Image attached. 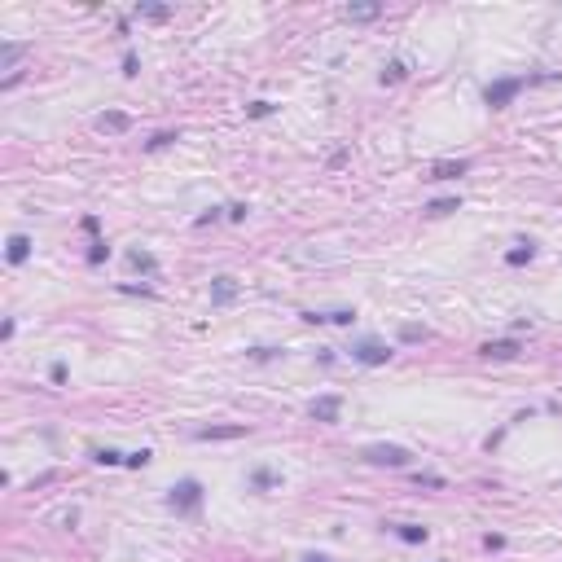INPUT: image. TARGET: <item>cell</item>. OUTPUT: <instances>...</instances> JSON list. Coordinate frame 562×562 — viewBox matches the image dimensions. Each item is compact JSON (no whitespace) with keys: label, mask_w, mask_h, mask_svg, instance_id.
<instances>
[{"label":"cell","mask_w":562,"mask_h":562,"mask_svg":"<svg viewBox=\"0 0 562 562\" xmlns=\"http://www.w3.org/2000/svg\"><path fill=\"white\" fill-rule=\"evenodd\" d=\"M554 79H562L558 70H549V75H510V79H492L483 88V101L492 106V110H505V106L519 97L523 88H532V83H554Z\"/></svg>","instance_id":"obj_1"},{"label":"cell","mask_w":562,"mask_h":562,"mask_svg":"<svg viewBox=\"0 0 562 562\" xmlns=\"http://www.w3.org/2000/svg\"><path fill=\"white\" fill-rule=\"evenodd\" d=\"M202 496H207V488H202L198 479H181V483H172V492H167V510L198 514L202 510Z\"/></svg>","instance_id":"obj_2"},{"label":"cell","mask_w":562,"mask_h":562,"mask_svg":"<svg viewBox=\"0 0 562 562\" xmlns=\"http://www.w3.org/2000/svg\"><path fill=\"white\" fill-rule=\"evenodd\" d=\"M365 461H374V465H391V470H404V465L413 461V452H409V448H400V444H369V448H365Z\"/></svg>","instance_id":"obj_3"},{"label":"cell","mask_w":562,"mask_h":562,"mask_svg":"<svg viewBox=\"0 0 562 562\" xmlns=\"http://www.w3.org/2000/svg\"><path fill=\"white\" fill-rule=\"evenodd\" d=\"M352 361L378 369V365L391 361V348H387V343H378V339H361V343H352Z\"/></svg>","instance_id":"obj_4"},{"label":"cell","mask_w":562,"mask_h":562,"mask_svg":"<svg viewBox=\"0 0 562 562\" xmlns=\"http://www.w3.org/2000/svg\"><path fill=\"white\" fill-rule=\"evenodd\" d=\"M519 352H523L519 339H496V343H483V348H479L483 361H514Z\"/></svg>","instance_id":"obj_5"},{"label":"cell","mask_w":562,"mask_h":562,"mask_svg":"<svg viewBox=\"0 0 562 562\" xmlns=\"http://www.w3.org/2000/svg\"><path fill=\"white\" fill-rule=\"evenodd\" d=\"M308 413H312L317 422H339V413H343V396H317L312 404H308Z\"/></svg>","instance_id":"obj_6"},{"label":"cell","mask_w":562,"mask_h":562,"mask_svg":"<svg viewBox=\"0 0 562 562\" xmlns=\"http://www.w3.org/2000/svg\"><path fill=\"white\" fill-rule=\"evenodd\" d=\"M308 321V325H352L356 321V312L352 308H334V312H299Z\"/></svg>","instance_id":"obj_7"},{"label":"cell","mask_w":562,"mask_h":562,"mask_svg":"<svg viewBox=\"0 0 562 562\" xmlns=\"http://www.w3.org/2000/svg\"><path fill=\"white\" fill-rule=\"evenodd\" d=\"M465 172H470V163H465V159H457V163H452V159H439L435 167H430L426 181H457V176H465Z\"/></svg>","instance_id":"obj_8"},{"label":"cell","mask_w":562,"mask_h":562,"mask_svg":"<svg viewBox=\"0 0 562 562\" xmlns=\"http://www.w3.org/2000/svg\"><path fill=\"white\" fill-rule=\"evenodd\" d=\"M242 435H246L242 422H233V426H198L194 430V439H202V444H207V439H242Z\"/></svg>","instance_id":"obj_9"},{"label":"cell","mask_w":562,"mask_h":562,"mask_svg":"<svg viewBox=\"0 0 562 562\" xmlns=\"http://www.w3.org/2000/svg\"><path fill=\"white\" fill-rule=\"evenodd\" d=\"M237 299V281L233 277H215L211 281V308H229Z\"/></svg>","instance_id":"obj_10"},{"label":"cell","mask_w":562,"mask_h":562,"mask_svg":"<svg viewBox=\"0 0 562 562\" xmlns=\"http://www.w3.org/2000/svg\"><path fill=\"white\" fill-rule=\"evenodd\" d=\"M128 128H132V114H123V110L97 114V132H128Z\"/></svg>","instance_id":"obj_11"},{"label":"cell","mask_w":562,"mask_h":562,"mask_svg":"<svg viewBox=\"0 0 562 562\" xmlns=\"http://www.w3.org/2000/svg\"><path fill=\"white\" fill-rule=\"evenodd\" d=\"M5 255H9V264H27L31 237H27V233H14V237H9V246H5Z\"/></svg>","instance_id":"obj_12"},{"label":"cell","mask_w":562,"mask_h":562,"mask_svg":"<svg viewBox=\"0 0 562 562\" xmlns=\"http://www.w3.org/2000/svg\"><path fill=\"white\" fill-rule=\"evenodd\" d=\"M391 532H396V536H400L404 545H426V536H430L426 528H417V523H396V528H391Z\"/></svg>","instance_id":"obj_13"},{"label":"cell","mask_w":562,"mask_h":562,"mask_svg":"<svg viewBox=\"0 0 562 562\" xmlns=\"http://www.w3.org/2000/svg\"><path fill=\"white\" fill-rule=\"evenodd\" d=\"M343 14H348V22H374V18H382V5H374V0L369 5H348Z\"/></svg>","instance_id":"obj_14"},{"label":"cell","mask_w":562,"mask_h":562,"mask_svg":"<svg viewBox=\"0 0 562 562\" xmlns=\"http://www.w3.org/2000/svg\"><path fill=\"white\" fill-rule=\"evenodd\" d=\"M128 264H132L137 272H145V277H154V272H159V259H154L150 250H128Z\"/></svg>","instance_id":"obj_15"},{"label":"cell","mask_w":562,"mask_h":562,"mask_svg":"<svg viewBox=\"0 0 562 562\" xmlns=\"http://www.w3.org/2000/svg\"><path fill=\"white\" fill-rule=\"evenodd\" d=\"M532 259H536V246L532 242H519L514 250H505V264L510 268H523V264H532Z\"/></svg>","instance_id":"obj_16"},{"label":"cell","mask_w":562,"mask_h":562,"mask_svg":"<svg viewBox=\"0 0 562 562\" xmlns=\"http://www.w3.org/2000/svg\"><path fill=\"white\" fill-rule=\"evenodd\" d=\"M452 211H461V198H435V202H426V215H430V220L452 215Z\"/></svg>","instance_id":"obj_17"},{"label":"cell","mask_w":562,"mask_h":562,"mask_svg":"<svg viewBox=\"0 0 562 562\" xmlns=\"http://www.w3.org/2000/svg\"><path fill=\"white\" fill-rule=\"evenodd\" d=\"M22 53H27V44H14V40H9L5 49H0V66H5V70H14V62H18ZM14 75H18V70H14Z\"/></svg>","instance_id":"obj_18"},{"label":"cell","mask_w":562,"mask_h":562,"mask_svg":"<svg viewBox=\"0 0 562 562\" xmlns=\"http://www.w3.org/2000/svg\"><path fill=\"white\" fill-rule=\"evenodd\" d=\"M92 457H97L101 465H123V461H128V452H119V448H97Z\"/></svg>","instance_id":"obj_19"},{"label":"cell","mask_w":562,"mask_h":562,"mask_svg":"<svg viewBox=\"0 0 562 562\" xmlns=\"http://www.w3.org/2000/svg\"><path fill=\"white\" fill-rule=\"evenodd\" d=\"M167 14H172L167 5H137V18H154V22H163Z\"/></svg>","instance_id":"obj_20"},{"label":"cell","mask_w":562,"mask_h":562,"mask_svg":"<svg viewBox=\"0 0 562 562\" xmlns=\"http://www.w3.org/2000/svg\"><path fill=\"white\" fill-rule=\"evenodd\" d=\"M404 79V62H387L382 66V83H400Z\"/></svg>","instance_id":"obj_21"},{"label":"cell","mask_w":562,"mask_h":562,"mask_svg":"<svg viewBox=\"0 0 562 562\" xmlns=\"http://www.w3.org/2000/svg\"><path fill=\"white\" fill-rule=\"evenodd\" d=\"M150 457H154L150 448H137V452H128V461H123V465H132V470H141V465H150Z\"/></svg>","instance_id":"obj_22"},{"label":"cell","mask_w":562,"mask_h":562,"mask_svg":"<svg viewBox=\"0 0 562 562\" xmlns=\"http://www.w3.org/2000/svg\"><path fill=\"white\" fill-rule=\"evenodd\" d=\"M250 483H255V488H272V483H277V474H272L268 465H259V470H255V479H250Z\"/></svg>","instance_id":"obj_23"},{"label":"cell","mask_w":562,"mask_h":562,"mask_svg":"<svg viewBox=\"0 0 562 562\" xmlns=\"http://www.w3.org/2000/svg\"><path fill=\"white\" fill-rule=\"evenodd\" d=\"M123 75H128V79H132V75H141V57H137L132 49L123 53Z\"/></svg>","instance_id":"obj_24"},{"label":"cell","mask_w":562,"mask_h":562,"mask_svg":"<svg viewBox=\"0 0 562 562\" xmlns=\"http://www.w3.org/2000/svg\"><path fill=\"white\" fill-rule=\"evenodd\" d=\"M246 114H250V119H264V114H272V101H264V97L250 101V106H246Z\"/></svg>","instance_id":"obj_25"},{"label":"cell","mask_w":562,"mask_h":562,"mask_svg":"<svg viewBox=\"0 0 562 562\" xmlns=\"http://www.w3.org/2000/svg\"><path fill=\"white\" fill-rule=\"evenodd\" d=\"M400 339H404V343H422L426 330H422V325H400Z\"/></svg>","instance_id":"obj_26"},{"label":"cell","mask_w":562,"mask_h":562,"mask_svg":"<svg viewBox=\"0 0 562 562\" xmlns=\"http://www.w3.org/2000/svg\"><path fill=\"white\" fill-rule=\"evenodd\" d=\"M172 141H176V132H154L145 141V150H163V145H172Z\"/></svg>","instance_id":"obj_27"},{"label":"cell","mask_w":562,"mask_h":562,"mask_svg":"<svg viewBox=\"0 0 562 562\" xmlns=\"http://www.w3.org/2000/svg\"><path fill=\"white\" fill-rule=\"evenodd\" d=\"M106 255H110V246H106V242H92V250H88V264H106Z\"/></svg>","instance_id":"obj_28"},{"label":"cell","mask_w":562,"mask_h":562,"mask_svg":"<svg viewBox=\"0 0 562 562\" xmlns=\"http://www.w3.org/2000/svg\"><path fill=\"white\" fill-rule=\"evenodd\" d=\"M119 294H154V285H137V281H123V285H119Z\"/></svg>","instance_id":"obj_29"},{"label":"cell","mask_w":562,"mask_h":562,"mask_svg":"<svg viewBox=\"0 0 562 562\" xmlns=\"http://www.w3.org/2000/svg\"><path fill=\"white\" fill-rule=\"evenodd\" d=\"M250 356H255V361H272V356H277V348H250Z\"/></svg>","instance_id":"obj_30"},{"label":"cell","mask_w":562,"mask_h":562,"mask_svg":"<svg viewBox=\"0 0 562 562\" xmlns=\"http://www.w3.org/2000/svg\"><path fill=\"white\" fill-rule=\"evenodd\" d=\"M229 220H246V202H233V207H229Z\"/></svg>","instance_id":"obj_31"},{"label":"cell","mask_w":562,"mask_h":562,"mask_svg":"<svg viewBox=\"0 0 562 562\" xmlns=\"http://www.w3.org/2000/svg\"><path fill=\"white\" fill-rule=\"evenodd\" d=\"M49 378H53V382H66V365H62V361H57V365L49 369Z\"/></svg>","instance_id":"obj_32"},{"label":"cell","mask_w":562,"mask_h":562,"mask_svg":"<svg viewBox=\"0 0 562 562\" xmlns=\"http://www.w3.org/2000/svg\"><path fill=\"white\" fill-rule=\"evenodd\" d=\"M303 562H330V558H325V554H308Z\"/></svg>","instance_id":"obj_33"}]
</instances>
